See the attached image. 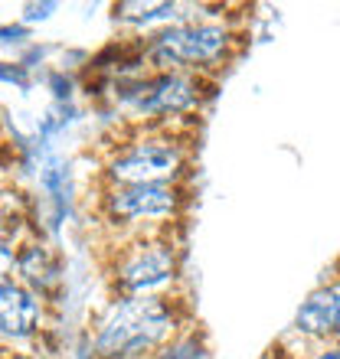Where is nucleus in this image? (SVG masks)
Here are the masks:
<instances>
[{"mask_svg": "<svg viewBox=\"0 0 340 359\" xmlns=\"http://www.w3.org/2000/svg\"><path fill=\"white\" fill-rule=\"evenodd\" d=\"M252 10L249 4H193L183 20L138 36L144 66L223 79L252 46Z\"/></svg>", "mask_w": 340, "mask_h": 359, "instance_id": "obj_3", "label": "nucleus"}, {"mask_svg": "<svg viewBox=\"0 0 340 359\" xmlns=\"http://www.w3.org/2000/svg\"><path fill=\"white\" fill-rule=\"evenodd\" d=\"M311 353L314 350L308 346V343H301L294 333L285 330L278 340L268 343V350H265L259 359H311Z\"/></svg>", "mask_w": 340, "mask_h": 359, "instance_id": "obj_10", "label": "nucleus"}, {"mask_svg": "<svg viewBox=\"0 0 340 359\" xmlns=\"http://www.w3.org/2000/svg\"><path fill=\"white\" fill-rule=\"evenodd\" d=\"M154 359H213V343L203 323H190L187 330L174 337Z\"/></svg>", "mask_w": 340, "mask_h": 359, "instance_id": "obj_9", "label": "nucleus"}, {"mask_svg": "<svg viewBox=\"0 0 340 359\" xmlns=\"http://www.w3.org/2000/svg\"><path fill=\"white\" fill-rule=\"evenodd\" d=\"M197 206V183H144V187H85L79 219L89 236H118L144 226L190 219Z\"/></svg>", "mask_w": 340, "mask_h": 359, "instance_id": "obj_5", "label": "nucleus"}, {"mask_svg": "<svg viewBox=\"0 0 340 359\" xmlns=\"http://www.w3.org/2000/svg\"><path fill=\"white\" fill-rule=\"evenodd\" d=\"M200 141H203V118L197 121L115 118L82 151L92 161L85 187L197 183Z\"/></svg>", "mask_w": 340, "mask_h": 359, "instance_id": "obj_1", "label": "nucleus"}, {"mask_svg": "<svg viewBox=\"0 0 340 359\" xmlns=\"http://www.w3.org/2000/svg\"><path fill=\"white\" fill-rule=\"evenodd\" d=\"M288 333H294L311 350L340 346V255L321 274V281L308 291V297L298 304Z\"/></svg>", "mask_w": 340, "mask_h": 359, "instance_id": "obj_6", "label": "nucleus"}, {"mask_svg": "<svg viewBox=\"0 0 340 359\" xmlns=\"http://www.w3.org/2000/svg\"><path fill=\"white\" fill-rule=\"evenodd\" d=\"M17 281H23L39 301L56 311L63 301V262L53 242L43 238V232H30L27 238L17 242Z\"/></svg>", "mask_w": 340, "mask_h": 359, "instance_id": "obj_8", "label": "nucleus"}, {"mask_svg": "<svg viewBox=\"0 0 340 359\" xmlns=\"http://www.w3.org/2000/svg\"><path fill=\"white\" fill-rule=\"evenodd\" d=\"M187 236L190 219H174L118 236L85 238V252L98 271L105 301L154 297L190 284Z\"/></svg>", "mask_w": 340, "mask_h": 359, "instance_id": "obj_2", "label": "nucleus"}, {"mask_svg": "<svg viewBox=\"0 0 340 359\" xmlns=\"http://www.w3.org/2000/svg\"><path fill=\"white\" fill-rule=\"evenodd\" d=\"M197 320V301L190 284L154 297L105 301L102 313L89 323L85 350L89 359H154Z\"/></svg>", "mask_w": 340, "mask_h": 359, "instance_id": "obj_4", "label": "nucleus"}, {"mask_svg": "<svg viewBox=\"0 0 340 359\" xmlns=\"http://www.w3.org/2000/svg\"><path fill=\"white\" fill-rule=\"evenodd\" d=\"M17 278V242L0 238V281Z\"/></svg>", "mask_w": 340, "mask_h": 359, "instance_id": "obj_11", "label": "nucleus"}, {"mask_svg": "<svg viewBox=\"0 0 340 359\" xmlns=\"http://www.w3.org/2000/svg\"><path fill=\"white\" fill-rule=\"evenodd\" d=\"M53 317H56V311L46 307L23 281H17V278L0 281V340L4 343H20V346L39 350V340L53 330L49 327Z\"/></svg>", "mask_w": 340, "mask_h": 359, "instance_id": "obj_7", "label": "nucleus"}, {"mask_svg": "<svg viewBox=\"0 0 340 359\" xmlns=\"http://www.w3.org/2000/svg\"><path fill=\"white\" fill-rule=\"evenodd\" d=\"M4 137H7V124H4V118H0V144H4Z\"/></svg>", "mask_w": 340, "mask_h": 359, "instance_id": "obj_14", "label": "nucleus"}, {"mask_svg": "<svg viewBox=\"0 0 340 359\" xmlns=\"http://www.w3.org/2000/svg\"><path fill=\"white\" fill-rule=\"evenodd\" d=\"M10 173H7V167H4V161H0V203H4V193H7V187H10Z\"/></svg>", "mask_w": 340, "mask_h": 359, "instance_id": "obj_13", "label": "nucleus"}, {"mask_svg": "<svg viewBox=\"0 0 340 359\" xmlns=\"http://www.w3.org/2000/svg\"><path fill=\"white\" fill-rule=\"evenodd\" d=\"M0 359H49V356H43L37 346H20V343L0 340Z\"/></svg>", "mask_w": 340, "mask_h": 359, "instance_id": "obj_12", "label": "nucleus"}]
</instances>
